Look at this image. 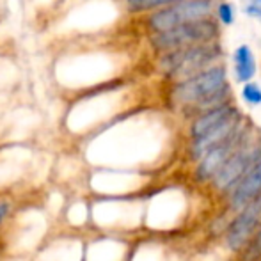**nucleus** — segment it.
Instances as JSON below:
<instances>
[{"instance_id":"obj_1","label":"nucleus","mask_w":261,"mask_h":261,"mask_svg":"<svg viewBox=\"0 0 261 261\" xmlns=\"http://www.w3.org/2000/svg\"><path fill=\"white\" fill-rule=\"evenodd\" d=\"M224 93H226V73L222 68H212L179 84L174 91V100L179 103H201L206 107L224 96Z\"/></svg>"},{"instance_id":"obj_2","label":"nucleus","mask_w":261,"mask_h":261,"mask_svg":"<svg viewBox=\"0 0 261 261\" xmlns=\"http://www.w3.org/2000/svg\"><path fill=\"white\" fill-rule=\"evenodd\" d=\"M215 32L217 29L213 23L204 20H197L190 21V23L178 25V27H172L169 31L156 32L151 41L158 50H178L185 48V46L210 41L215 36Z\"/></svg>"},{"instance_id":"obj_3","label":"nucleus","mask_w":261,"mask_h":261,"mask_svg":"<svg viewBox=\"0 0 261 261\" xmlns=\"http://www.w3.org/2000/svg\"><path fill=\"white\" fill-rule=\"evenodd\" d=\"M219 57V48L213 45H192L167 55L162 68L171 76H189L204 69L213 59Z\"/></svg>"},{"instance_id":"obj_4","label":"nucleus","mask_w":261,"mask_h":261,"mask_svg":"<svg viewBox=\"0 0 261 261\" xmlns=\"http://www.w3.org/2000/svg\"><path fill=\"white\" fill-rule=\"evenodd\" d=\"M210 11H212L210 0H181V2L178 0V4H174L172 7H167L151 16L149 27L155 32L169 31L178 25L203 20L210 14Z\"/></svg>"},{"instance_id":"obj_5","label":"nucleus","mask_w":261,"mask_h":261,"mask_svg":"<svg viewBox=\"0 0 261 261\" xmlns=\"http://www.w3.org/2000/svg\"><path fill=\"white\" fill-rule=\"evenodd\" d=\"M261 158L259 149H244L234 151L233 155L224 162V165L215 172V183L219 189H227L231 187L238 178H242L244 172H247L251 169V165H254Z\"/></svg>"},{"instance_id":"obj_6","label":"nucleus","mask_w":261,"mask_h":261,"mask_svg":"<svg viewBox=\"0 0 261 261\" xmlns=\"http://www.w3.org/2000/svg\"><path fill=\"white\" fill-rule=\"evenodd\" d=\"M261 215V196L254 203H251L245 212L234 220V224L231 226L229 234H227V244H229L231 249H240L242 245L247 242V238L251 237L252 229L256 227V222H258Z\"/></svg>"},{"instance_id":"obj_7","label":"nucleus","mask_w":261,"mask_h":261,"mask_svg":"<svg viewBox=\"0 0 261 261\" xmlns=\"http://www.w3.org/2000/svg\"><path fill=\"white\" fill-rule=\"evenodd\" d=\"M240 141H242V137L237 135V132H234V134L229 135L226 141H222L220 144H217L215 148L210 149L206 155H204V160L199 167V178L208 179V178H212V176H215V172L222 167L224 162L234 153L233 151L234 146H237Z\"/></svg>"},{"instance_id":"obj_8","label":"nucleus","mask_w":261,"mask_h":261,"mask_svg":"<svg viewBox=\"0 0 261 261\" xmlns=\"http://www.w3.org/2000/svg\"><path fill=\"white\" fill-rule=\"evenodd\" d=\"M238 112L234 116H231L229 119H226L222 124H219L217 128L210 130L208 134H204L203 137L196 139V144H194V156L196 158H201L204 156L206 153L210 151L212 148H215L217 144H220L222 141H226L229 135H233L237 132V126H238Z\"/></svg>"},{"instance_id":"obj_9","label":"nucleus","mask_w":261,"mask_h":261,"mask_svg":"<svg viewBox=\"0 0 261 261\" xmlns=\"http://www.w3.org/2000/svg\"><path fill=\"white\" fill-rule=\"evenodd\" d=\"M259 190H261V158L254 164L252 171H249L247 176L242 179L238 189L234 190L233 197H231V204H233L234 208L244 206V204L247 203L249 199H252Z\"/></svg>"},{"instance_id":"obj_10","label":"nucleus","mask_w":261,"mask_h":261,"mask_svg":"<svg viewBox=\"0 0 261 261\" xmlns=\"http://www.w3.org/2000/svg\"><path fill=\"white\" fill-rule=\"evenodd\" d=\"M234 114H237V110L231 109V107H219V109L208 112L206 116H203L201 119L196 121V124H194V128H192L194 137L196 139L203 137L204 134H208L210 130L217 128L219 124H222L224 121L229 119V117L234 116Z\"/></svg>"},{"instance_id":"obj_11","label":"nucleus","mask_w":261,"mask_h":261,"mask_svg":"<svg viewBox=\"0 0 261 261\" xmlns=\"http://www.w3.org/2000/svg\"><path fill=\"white\" fill-rule=\"evenodd\" d=\"M234 66H237V79L240 82L249 80L256 73V62L254 55L247 46H240L234 54Z\"/></svg>"},{"instance_id":"obj_12","label":"nucleus","mask_w":261,"mask_h":261,"mask_svg":"<svg viewBox=\"0 0 261 261\" xmlns=\"http://www.w3.org/2000/svg\"><path fill=\"white\" fill-rule=\"evenodd\" d=\"M178 2V0H126V6L134 13H141V11H148L153 7L164 6V4H172Z\"/></svg>"},{"instance_id":"obj_13","label":"nucleus","mask_w":261,"mask_h":261,"mask_svg":"<svg viewBox=\"0 0 261 261\" xmlns=\"http://www.w3.org/2000/svg\"><path fill=\"white\" fill-rule=\"evenodd\" d=\"M244 98L249 103H261V89L256 84H247L244 87Z\"/></svg>"},{"instance_id":"obj_14","label":"nucleus","mask_w":261,"mask_h":261,"mask_svg":"<svg viewBox=\"0 0 261 261\" xmlns=\"http://www.w3.org/2000/svg\"><path fill=\"white\" fill-rule=\"evenodd\" d=\"M245 13L261 18V0H245Z\"/></svg>"},{"instance_id":"obj_15","label":"nucleus","mask_w":261,"mask_h":261,"mask_svg":"<svg viewBox=\"0 0 261 261\" xmlns=\"http://www.w3.org/2000/svg\"><path fill=\"white\" fill-rule=\"evenodd\" d=\"M261 254V231H259V234L256 237V242L252 244V249L249 251V254H247V261L249 259H254V258H258V256Z\"/></svg>"},{"instance_id":"obj_16","label":"nucleus","mask_w":261,"mask_h":261,"mask_svg":"<svg viewBox=\"0 0 261 261\" xmlns=\"http://www.w3.org/2000/svg\"><path fill=\"white\" fill-rule=\"evenodd\" d=\"M220 13V18H222V21H226V23H231V20H233V11H231V7L227 6V4H222L219 9Z\"/></svg>"},{"instance_id":"obj_17","label":"nucleus","mask_w":261,"mask_h":261,"mask_svg":"<svg viewBox=\"0 0 261 261\" xmlns=\"http://www.w3.org/2000/svg\"><path fill=\"white\" fill-rule=\"evenodd\" d=\"M7 210H9V206H7L6 203H0V222H2L4 217L7 215Z\"/></svg>"}]
</instances>
